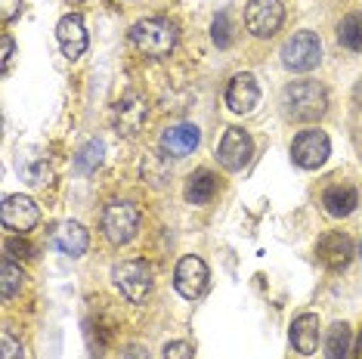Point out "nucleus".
Masks as SVG:
<instances>
[{"label": "nucleus", "mask_w": 362, "mask_h": 359, "mask_svg": "<svg viewBox=\"0 0 362 359\" xmlns=\"http://www.w3.org/2000/svg\"><path fill=\"white\" fill-rule=\"evenodd\" d=\"M328 109V90L319 81H294L282 90V112L291 121H319Z\"/></svg>", "instance_id": "1"}, {"label": "nucleus", "mask_w": 362, "mask_h": 359, "mask_svg": "<svg viewBox=\"0 0 362 359\" xmlns=\"http://www.w3.org/2000/svg\"><path fill=\"white\" fill-rule=\"evenodd\" d=\"M130 44L136 47V53L149 56V59H161L177 47V25L164 16H149L139 19L130 28Z\"/></svg>", "instance_id": "2"}, {"label": "nucleus", "mask_w": 362, "mask_h": 359, "mask_svg": "<svg viewBox=\"0 0 362 359\" xmlns=\"http://www.w3.org/2000/svg\"><path fill=\"white\" fill-rule=\"evenodd\" d=\"M139 233V208L134 201H109L103 211V235L112 245H127Z\"/></svg>", "instance_id": "3"}, {"label": "nucleus", "mask_w": 362, "mask_h": 359, "mask_svg": "<svg viewBox=\"0 0 362 359\" xmlns=\"http://www.w3.org/2000/svg\"><path fill=\"white\" fill-rule=\"evenodd\" d=\"M112 279L130 304H143L152 295V266L146 260H124V264H118L112 269Z\"/></svg>", "instance_id": "4"}, {"label": "nucleus", "mask_w": 362, "mask_h": 359, "mask_svg": "<svg viewBox=\"0 0 362 359\" xmlns=\"http://www.w3.org/2000/svg\"><path fill=\"white\" fill-rule=\"evenodd\" d=\"M322 62V44L316 31H298L282 44V65L291 71H313Z\"/></svg>", "instance_id": "5"}, {"label": "nucleus", "mask_w": 362, "mask_h": 359, "mask_svg": "<svg viewBox=\"0 0 362 359\" xmlns=\"http://www.w3.org/2000/svg\"><path fill=\"white\" fill-rule=\"evenodd\" d=\"M0 220H4V230H10L13 235H25L40 220L37 201L28 199V195H6L4 208H0Z\"/></svg>", "instance_id": "6"}, {"label": "nucleus", "mask_w": 362, "mask_h": 359, "mask_svg": "<svg viewBox=\"0 0 362 359\" xmlns=\"http://www.w3.org/2000/svg\"><path fill=\"white\" fill-rule=\"evenodd\" d=\"M285 22L282 0H251L245 10V25L254 37H273Z\"/></svg>", "instance_id": "7"}, {"label": "nucleus", "mask_w": 362, "mask_h": 359, "mask_svg": "<svg viewBox=\"0 0 362 359\" xmlns=\"http://www.w3.org/2000/svg\"><path fill=\"white\" fill-rule=\"evenodd\" d=\"M328 155H332V143H328V136L322 130H303L298 140L291 143V158L303 170L322 167L328 161Z\"/></svg>", "instance_id": "8"}, {"label": "nucleus", "mask_w": 362, "mask_h": 359, "mask_svg": "<svg viewBox=\"0 0 362 359\" xmlns=\"http://www.w3.org/2000/svg\"><path fill=\"white\" fill-rule=\"evenodd\" d=\"M208 264H204L202 257L195 254H186L183 260L177 264V273H174V288L183 295L186 300H195L204 295V288H208Z\"/></svg>", "instance_id": "9"}, {"label": "nucleus", "mask_w": 362, "mask_h": 359, "mask_svg": "<svg viewBox=\"0 0 362 359\" xmlns=\"http://www.w3.org/2000/svg\"><path fill=\"white\" fill-rule=\"evenodd\" d=\"M146 115H149V105H146L143 96L127 93L112 105V127L118 130L121 136H136L146 124Z\"/></svg>", "instance_id": "10"}, {"label": "nucleus", "mask_w": 362, "mask_h": 359, "mask_svg": "<svg viewBox=\"0 0 362 359\" xmlns=\"http://www.w3.org/2000/svg\"><path fill=\"white\" fill-rule=\"evenodd\" d=\"M251 155H254V140L248 136V130L229 127L217 146V161L226 170H242L251 161Z\"/></svg>", "instance_id": "11"}, {"label": "nucleus", "mask_w": 362, "mask_h": 359, "mask_svg": "<svg viewBox=\"0 0 362 359\" xmlns=\"http://www.w3.org/2000/svg\"><path fill=\"white\" fill-rule=\"evenodd\" d=\"M257 102H260V87H257V78L254 75L242 71V75H235L233 81H229V87H226L229 112H235V115H248V112H254Z\"/></svg>", "instance_id": "12"}, {"label": "nucleus", "mask_w": 362, "mask_h": 359, "mask_svg": "<svg viewBox=\"0 0 362 359\" xmlns=\"http://www.w3.org/2000/svg\"><path fill=\"white\" fill-rule=\"evenodd\" d=\"M56 40H59L62 53L69 59H81L87 50V28H84V19L78 13L71 16H62L59 25H56Z\"/></svg>", "instance_id": "13"}, {"label": "nucleus", "mask_w": 362, "mask_h": 359, "mask_svg": "<svg viewBox=\"0 0 362 359\" xmlns=\"http://www.w3.org/2000/svg\"><path fill=\"white\" fill-rule=\"evenodd\" d=\"M316 254L328 269H344L353 260V242L344 233H325L316 245Z\"/></svg>", "instance_id": "14"}, {"label": "nucleus", "mask_w": 362, "mask_h": 359, "mask_svg": "<svg viewBox=\"0 0 362 359\" xmlns=\"http://www.w3.org/2000/svg\"><path fill=\"white\" fill-rule=\"evenodd\" d=\"M202 134L195 124H174L161 134V152L170 155V158H186V155L195 152Z\"/></svg>", "instance_id": "15"}, {"label": "nucleus", "mask_w": 362, "mask_h": 359, "mask_svg": "<svg viewBox=\"0 0 362 359\" xmlns=\"http://www.w3.org/2000/svg\"><path fill=\"white\" fill-rule=\"evenodd\" d=\"M53 245L62 251V254L81 257L90 245V235L78 220H62V223H56V230H53Z\"/></svg>", "instance_id": "16"}, {"label": "nucleus", "mask_w": 362, "mask_h": 359, "mask_svg": "<svg viewBox=\"0 0 362 359\" xmlns=\"http://www.w3.org/2000/svg\"><path fill=\"white\" fill-rule=\"evenodd\" d=\"M291 347L300 356H313L319 347V316L316 313H300L291 322Z\"/></svg>", "instance_id": "17"}, {"label": "nucleus", "mask_w": 362, "mask_h": 359, "mask_svg": "<svg viewBox=\"0 0 362 359\" xmlns=\"http://www.w3.org/2000/svg\"><path fill=\"white\" fill-rule=\"evenodd\" d=\"M322 205L332 217H350L356 211V189L353 186H328L322 192Z\"/></svg>", "instance_id": "18"}, {"label": "nucleus", "mask_w": 362, "mask_h": 359, "mask_svg": "<svg viewBox=\"0 0 362 359\" xmlns=\"http://www.w3.org/2000/svg\"><path fill=\"white\" fill-rule=\"evenodd\" d=\"M214 192H217V177H214L211 170H195V174L186 180V189H183L189 205H208L214 199Z\"/></svg>", "instance_id": "19"}, {"label": "nucleus", "mask_w": 362, "mask_h": 359, "mask_svg": "<svg viewBox=\"0 0 362 359\" xmlns=\"http://www.w3.org/2000/svg\"><path fill=\"white\" fill-rule=\"evenodd\" d=\"M350 325L334 322L325 334V359H347L350 356Z\"/></svg>", "instance_id": "20"}, {"label": "nucleus", "mask_w": 362, "mask_h": 359, "mask_svg": "<svg viewBox=\"0 0 362 359\" xmlns=\"http://www.w3.org/2000/svg\"><path fill=\"white\" fill-rule=\"evenodd\" d=\"M19 174L28 180V183H47L50 180V165H47V158L40 152H25L19 155Z\"/></svg>", "instance_id": "21"}, {"label": "nucleus", "mask_w": 362, "mask_h": 359, "mask_svg": "<svg viewBox=\"0 0 362 359\" xmlns=\"http://www.w3.org/2000/svg\"><path fill=\"white\" fill-rule=\"evenodd\" d=\"M337 40H341V47H347L353 53L362 50V13H350L337 25Z\"/></svg>", "instance_id": "22"}, {"label": "nucleus", "mask_w": 362, "mask_h": 359, "mask_svg": "<svg viewBox=\"0 0 362 359\" xmlns=\"http://www.w3.org/2000/svg\"><path fill=\"white\" fill-rule=\"evenodd\" d=\"M103 152L105 149H103L100 140H87L75 155V167L81 170V174H93V170L103 165Z\"/></svg>", "instance_id": "23"}, {"label": "nucleus", "mask_w": 362, "mask_h": 359, "mask_svg": "<svg viewBox=\"0 0 362 359\" xmlns=\"http://www.w3.org/2000/svg\"><path fill=\"white\" fill-rule=\"evenodd\" d=\"M0 276H4V300L16 298V291H19V288H22V282H25V273H22V266H16V264H13V257H4Z\"/></svg>", "instance_id": "24"}, {"label": "nucleus", "mask_w": 362, "mask_h": 359, "mask_svg": "<svg viewBox=\"0 0 362 359\" xmlns=\"http://www.w3.org/2000/svg\"><path fill=\"white\" fill-rule=\"evenodd\" d=\"M211 37H214V44H217L220 50H226V47L233 44V25H229V16H226V13H220L217 19H214Z\"/></svg>", "instance_id": "25"}, {"label": "nucleus", "mask_w": 362, "mask_h": 359, "mask_svg": "<svg viewBox=\"0 0 362 359\" xmlns=\"http://www.w3.org/2000/svg\"><path fill=\"white\" fill-rule=\"evenodd\" d=\"M4 251H6V257H22V260H25V257H31V245L25 242V239H6L4 242Z\"/></svg>", "instance_id": "26"}, {"label": "nucleus", "mask_w": 362, "mask_h": 359, "mask_svg": "<svg viewBox=\"0 0 362 359\" xmlns=\"http://www.w3.org/2000/svg\"><path fill=\"white\" fill-rule=\"evenodd\" d=\"M164 359H192V347H189L186 341H170V344L164 347Z\"/></svg>", "instance_id": "27"}, {"label": "nucleus", "mask_w": 362, "mask_h": 359, "mask_svg": "<svg viewBox=\"0 0 362 359\" xmlns=\"http://www.w3.org/2000/svg\"><path fill=\"white\" fill-rule=\"evenodd\" d=\"M4 359H22V344L10 331H4Z\"/></svg>", "instance_id": "28"}, {"label": "nucleus", "mask_w": 362, "mask_h": 359, "mask_svg": "<svg viewBox=\"0 0 362 359\" xmlns=\"http://www.w3.org/2000/svg\"><path fill=\"white\" fill-rule=\"evenodd\" d=\"M22 10V0H0V19L4 22H13Z\"/></svg>", "instance_id": "29"}, {"label": "nucleus", "mask_w": 362, "mask_h": 359, "mask_svg": "<svg viewBox=\"0 0 362 359\" xmlns=\"http://www.w3.org/2000/svg\"><path fill=\"white\" fill-rule=\"evenodd\" d=\"M13 56H16V44L10 35H4V56H0V62H4V75L13 69Z\"/></svg>", "instance_id": "30"}, {"label": "nucleus", "mask_w": 362, "mask_h": 359, "mask_svg": "<svg viewBox=\"0 0 362 359\" xmlns=\"http://www.w3.org/2000/svg\"><path fill=\"white\" fill-rule=\"evenodd\" d=\"M127 353H130L127 359H149V353H143V347H130Z\"/></svg>", "instance_id": "31"}, {"label": "nucleus", "mask_w": 362, "mask_h": 359, "mask_svg": "<svg viewBox=\"0 0 362 359\" xmlns=\"http://www.w3.org/2000/svg\"><path fill=\"white\" fill-rule=\"evenodd\" d=\"M356 359H362V334H359V341H356Z\"/></svg>", "instance_id": "32"}, {"label": "nucleus", "mask_w": 362, "mask_h": 359, "mask_svg": "<svg viewBox=\"0 0 362 359\" xmlns=\"http://www.w3.org/2000/svg\"><path fill=\"white\" fill-rule=\"evenodd\" d=\"M356 102H362V81H359V87H356Z\"/></svg>", "instance_id": "33"}, {"label": "nucleus", "mask_w": 362, "mask_h": 359, "mask_svg": "<svg viewBox=\"0 0 362 359\" xmlns=\"http://www.w3.org/2000/svg\"><path fill=\"white\" fill-rule=\"evenodd\" d=\"M359 254H362V245H359Z\"/></svg>", "instance_id": "34"}]
</instances>
